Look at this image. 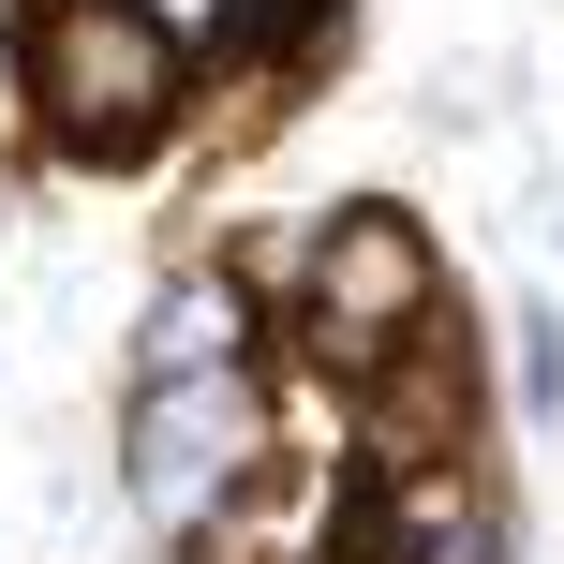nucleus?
<instances>
[{"mask_svg": "<svg viewBox=\"0 0 564 564\" xmlns=\"http://www.w3.org/2000/svg\"><path fill=\"white\" fill-rule=\"evenodd\" d=\"M297 446V431H268V371H194V387H134V416H119V490H134L149 535L208 550L238 506L268 490V460Z\"/></svg>", "mask_w": 564, "mask_h": 564, "instance_id": "nucleus-2", "label": "nucleus"}, {"mask_svg": "<svg viewBox=\"0 0 564 564\" xmlns=\"http://www.w3.org/2000/svg\"><path fill=\"white\" fill-rule=\"evenodd\" d=\"M15 89H30V134L59 164H149L194 105V45L134 0H45L15 30Z\"/></svg>", "mask_w": 564, "mask_h": 564, "instance_id": "nucleus-1", "label": "nucleus"}, {"mask_svg": "<svg viewBox=\"0 0 564 564\" xmlns=\"http://www.w3.org/2000/svg\"><path fill=\"white\" fill-rule=\"evenodd\" d=\"M506 371H520V416L564 431V297H520L506 312Z\"/></svg>", "mask_w": 564, "mask_h": 564, "instance_id": "nucleus-6", "label": "nucleus"}, {"mask_svg": "<svg viewBox=\"0 0 564 564\" xmlns=\"http://www.w3.org/2000/svg\"><path fill=\"white\" fill-rule=\"evenodd\" d=\"M194 371H253V282L238 268H178L134 312V387H194Z\"/></svg>", "mask_w": 564, "mask_h": 564, "instance_id": "nucleus-4", "label": "nucleus"}, {"mask_svg": "<svg viewBox=\"0 0 564 564\" xmlns=\"http://www.w3.org/2000/svg\"><path fill=\"white\" fill-rule=\"evenodd\" d=\"M134 15H164V30H178V45H194V59H208V45H224V30H238V0H134Z\"/></svg>", "mask_w": 564, "mask_h": 564, "instance_id": "nucleus-7", "label": "nucleus"}, {"mask_svg": "<svg viewBox=\"0 0 564 564\" xmlns=\"http://www.w3.org/2000/svg\"><path fill=\"white\" fill-rule=\"evenodd\" d=\"M431 327H446V268H431L416 208H387V194L327 208V224H312V282H297V341H312V371L357 401V387H387Z\"/></svg>", "mask_w": 564, "mask_h": 564, "instance_id": "nucleus-3", "label": "nucleus"}, {"mask_svg": "<svg viewBox=\"0 0 564 564\" xmlns=\"http://www.w3.org/2000/svg\"><path fill=\"white\" fill-rule=\"evenodd\" d=\"M341 0H238V30L208 45V75L238 89V119H268V89L282 75H312V30H327Z\"/></svg>", "mask_w": 564, "mask_h": 564, "instance_id": "nucleus-5", "label": "nucleus"}]
</instances>
